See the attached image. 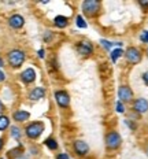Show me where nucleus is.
<instances>
[{
  "mask_svg": "<svg viewBox=\"0 0 148 159\" xmlns=\"http://www.w3.org/2000/svg\"><path fill=\"white\" fill-rule=\"evenodd\" d=\"M140 4L144 6V7H147V6H148V2H140Z\"/></svg>",
  "mask_w": 148,
  "mask_h": 159,
  "instance_id": "30",
  "label": "nucleus"
},
{
  "mask_svg": "<svg viewBox=\"0 0 148 159\" xmlns=\"http://www.w3.org/2000/svg\"><path fill=\"white\" fill-rule=\"evenodd\" d=\"M100 8V3L97 0H87V2L82 3V10L87 15H93L96 14Z\"/></svg>",
  "mask_w": 148,
  "mask_h": 159,
  "instance_id": "5",
  "label": "nucleus"
},
{
  "mask_svg": "<svg viewBox=\"0 0 148 159\" xmlns=\"http://www.w3.org/2000/svg\"><path fill=\"white\" fill-rule=\"evenodd\" d=\"M7 59H8V63L11 67L14 69H18L24 65L26 56H25V52L21 51V49H12V51L8 52L7 55Z\"/></svg>",
  "mask_w": 148,
  "mask_h": 159,
  "instance_id": "1",
  "label": "nucleus"
},
{
  "mask_svg": "<svg viewBox=\"0 0 148 159\" xmlns=\"http://www.w3.org/2000/svg\"><path fill=\"white\" fill-rule=\"evenodd\" d=\"M122 54H123V51H122V49H119V48H118V49H114V51L111 52V59H113L114 63L121 58V56H122Z\"/></svg>",
  "mask_w": 148,
  "mask_h": 159,
  "instance_id": "18",
  "label": "nucleus"
},
{
  "mask_svg": "<svg viewBox=\"0 0 148 159\" xmlns=\"http://www.w3.org/2000/svg\"><path fill=\"white\" fill-rule=\"evenodd\" d=\"M67 22H69V19L63 15H58L56 18L54 19V24L56 28H66V26H67Z\"/></svg>",
  "mask_w": 148,
  "mask_h": 159,
  "instance_id": "15",
  "label": "nucleus"
},
{
  "mask_svg": "<svg viewBox=\"0 0 148 159\" xmlns=\"http://www.w3.org/2000/svg\"><path fill=\"white\" fill-rule=\"evenodd\" d=\"M56 159H70V157H69L67 154H59L56 157Z\"/></svg>",
  "mask_w": 148,
  "mask_h": 159,
  "instance_id": "24",
  "label": "nucleus"
},
{
  "mask_svg": "<svg viewBox=\"0 0 148 159\" xmlns=\"http://www.w3.org/2000/svg\"><path fill=\"white\" fill-rule=\"evenodd\" d=\"M140 39H141V41H144V43H148V30H144L143 33H141Z\"/></svg>",
  "mask_w": 148,
  "mask_h": 159,
  "instance_id": "22",
  "label": "nucleus"
},
{
  "mask_svg": "<svg viewBox=\"0 0 148 159\" xmlns=\"http://www.w3.org/2000/svg\"><path fill=\"white\" fill-rule=\"evenodd\" d=\"M77 26L78 28H87V22H85V19L81 15L77 16Z\"/></svg>",
  "mask_w": 148,
  "mask_h": 159,
  "instance_id": "20",
  "label": "nucleus"
},
{
  "mask_svg": "<svg viewBox=\"0 0 148 159\" xmlns=\"http://www.w3.org/2000/svg\"><path fill=\"white\" fill-rule=\"evenodd\" d=\"M115 108H117V111L121 112V114H122V112L125 111V107H123L122 102H117V106H115Z\"/></svg>",
  "mask_w": 148,
  "mask_h": 159,
  "instance_id": "21",
  "label": "nucleus"
},
{
  "mask_svg": "<svg viewBox=\"0 0 148 159\" xmlns=\"http://www.w3.org/2000/svg\"><path fill=\"white\" fill-rule=\"evenodd\" d=\"M125 56H126L128 62L132 63V65H137L141 61V52H140V49L136 48V47H129L128 48Z\"/></svg>",
  "mask_w": 148,
  "mask_h": 159,
  "instance_id": "4",
  "label": "nucleus"
},
{
  "mask_svg": "<svg viewBox=\"0 0 148 159\" xmlns=\"http://www.w3.org/2000/svg\"><path fill=\"white\" fill-rule=\"evenodd\" d=\"M4 111V104L2 103V100H0V112H3Z\"/></svg>",
  "mask_w": 148,
  "mask_h": 159,
  "instance_id": "29",
  "label": "nucleus"
},
{
  "mask_svg": "<svg viewBox=\"0 0 148 159\" xmlns=\"http://www.w3.org/2000/svg\"><path fill=\"white\" fill-rule=\"evenodd\" d=\"M43 132H44V124L40 122V121L32 122V124H29L28 126H26V129H25L26 136H28L29 139H32V140H36V139H38Z\"/></svg>",
  "mask_w": 148,
  "mask_h": 159,
  "instance_id": "2",
  "label": "nucleus"
},
{
  "mask_svg": "<svg viewBox=\"0 0 148 159\" xmlns=\"http://www.w3.org/2000/svg\"><path fill=\"white\" fill-rule=\"evenodd\" d=\"M88 150H89V147H88V144L85 143V141H82V140H77L74 143V151L77 152L78 155H85L88 152Z\"/></svg>",
  "mask_w": 148,
  "mask_h": 159,
  "instance_id": "13",
  "label": "nucleus"
},
{
  "mask_svg": "<svg viewBox=\"0 0 148 159\" xmlns=\"http://www.w3.org/2000/svg\"><path fill=\"white\" fill-rule=\"evenodd\" d=\"M21 80L25 82V84H32V82L36 80V71L33 70L32 67L26 69V70L22 71V74H21Z\"/></svg>",
  "mask_w": 148,
  "mask_h": 159,
  "instance_id": "11",
  "label": "nucleus"
},
{
  "mask_svg": "<svg viewBox=\"0 0 148 159\" xmlns=\"http://www.w3.org/2000/svg\"><path fill=\"white\" fill-rule=\"evenodd\" d=\"M25 24V19H24V16L22 15H19V14H14V15H11L10 16V19H8V25L11 26V28H14V29H19V28H22Z\"/></svg>",
  "mask_w": 148,
  "mask_h": 159,
  "instance_id": "10",
  "label": "nucleus"
},
{
  "mask_svg": "<svg viewBox=\"0 0 148 159\" xmlns=\"http://www.w3.org/2000/svg\"><path fill=\"white\" fill-rule=\"evenodd\" d=\"M6 80V75H4V73H3L2 70H0V81H4Z\"/></svg>",
  "mask_w": 148,
  "mask_h": 159,
  "instance_id": "27",
  "label": "nucleus"
},
{
  "mask_svg": "<svg viewBox=\"0 0 148 159\" xmlns=\"http://www.w3.org/2000/svg\"><path fill=\"white\" fill-rule=\"evenodd\" d=\"M55 100H56L58 106H61V107H69V104H70V96L66 91H56L55 92Z\"/></svg>",
  "mask_w": 148,
  "mask_h": 159,
  "instance_id": "6",
  "label": "nucleus"
},
{
  "mask_svg": "<svg viewBox=\"0 0 148 159\" xmlns=\"http://www.w3.org/2000/svg\"><path fill=\"white\" fill-rule=\"evenodd\" d=\"M3 66H4V62H3V59L0 58V67H3Z\"/></svg>",
  "mask_w": 148,
  "mask_h": 159,
  "instance_id": "32",
  "label": "nucleus"
},
{
  "mask_svg": "<svg viewBox=\"0 0 148 159\" xmlns=\"http://www.w3.org/2000/svg\"><path fill=\"white\" fill-rule=\"evenodd\" d=\"M44 96H45V89L41 87H37V88L32 89V92L29 93V99H30V100H40Z\"/></svg>",
  "mask_w": 148,
  "mask_h": 159,
  "instance_id": "12",
  "label": "nucleus"
},
{
  "mask_svg": "<svg viewBox=\"0 0 148 159\" xmlns=\"http://www.w3.org/2000/svg\"><path fill=\"white\" fill-rule=\"evenodd\" d=\"M45 145H47V147H48L51 151H55V150L58 148V143L54 140V139H51V137L45 140Z\"/></svg>",
  "mask_w": 148,
  "mask_h": 159,
  "instance_id": "17",
  "label": "nucleus"
},
{
  "mask_svg": "<svg viewBox=\"0 0 148 159\" xmlns=\"http://www.w3.org/2000/svg\"><path fill=\"white\" fill-rule=\"evenodd\" d=\"M11 136L15 139V140H19V137H21V130H19L16 126H12L11 128Z\"/></svg>",
  "mask_w": 148,
  "mask_h": 159,
  "instance_id": "19",
  "label": "nucleus"
},
{
  "mask_svg": "<svg viewBox=\"0 0 148 159\" xmlns=\"http://www.w3.org/2000/svg\"><path fill=\"white\" fill-rule=\"evenodd\" d=\"M133 110L139 114H144L147 110H148V100L144 98H139L134 100L133 103Z\"/></svg>",
  "mask_w": 148,
  "mask_h": 159,
  "instance_id": "8",
  "label": "nucleus"
},
{
  "mask_svg": "<svg viewBox=\"0 0 148 159\" xmlns=\"http://www.w3.org/2000/svg\"><path fill=\"white\" fill-rule=\"evenodd\" d=\"M147 55H148V49H147Z\"/></svg>",
  "mask_w": 148,
  "mask_h": 159,
  "instance_id": "33",
  "label": "nucleus"
},
{
  "mask_svg": "<svg viewBox=\"0 0 148 159\" xmlns=\"http://www.w3.org/2000/svg\"><path fill=\"white\" fill-rule=\"evenodd\" d=\"M101 44H103V47L106 48V49H108V48H111L113 47V43H110V41H107V40H101Z\"/></svg>",
  "mask_w": 148,
  "mask_h": 159,
  "instance_id": "23",
  "label": "nucleus"
},
{
  "mask_svg": "<svg viewBox=\"0 0 148 159\" xmlns=\"http://www.w3.org/2000/svg\"><path fill=\"white\" fill-rule=\"evenodd\" d=\"M29 117H30V114L24 110H18L12 114V118H14V121H16V122H25L29 119Z\"/></svg>",
  "mask_w": 148,
  "mask_h": 159,
  "instance_id": "14",
  "label": "nucleus"
},
{
  "mask_svg": "<svg viewBox=\"0 0 148 159\" xmlns=\"http://www.w3.org/2000/svg\"><path fill=\"white\" fill-rule=\"evenodd\" d=\"M18 152H19L18 150H14V151H10V157H11V158H12V157H18V155H19V154H18Z\"/></svg>",
  "mask_w": 148,
  "mask_h": 159,
  "instance_id": "25",
  "label": "nucleus"
},
{
  "mask_svg": "<svg viewBox=\"0 0 148 159\" xmlns=\"http://www.w3.org/2000/svg\"><path fill=\"white\" fill-rule=\"evenodd\" d=\"M10 126V119L6 115H0V130H4Z\"/></svg>",
  "mask_w": 148,
  "mask_h": 159,
  "instance_id": "16",
  "label": "nucleus"
},
{
  "mask_svg": "<svg viewBox=\"0 0 148 159\" xmlns=\"http://www.w3.org/2000/svg\"><path fill=\"white\" fill-rule=\"evenodd\" d=\"M38 56H40V58H44V49H40V51H38Z\"/></svg>",
  "mask_w": 148,
  "mask_h": 159,
  "instance_id": "28",
  "label": "nucleus"
},
{
  "mask_svg": "<svg viewBox=\"0 0 148 159\" xmlns=\"http://www.w3.org/2000/svg\"><path fill=\"white\" fill-rule=\"evenodd\" d=\"M77 49L81 55L89 56V55H92V52H93V45H92L89 41H80L77 45Z\"/></svg>",
  "mask_w": 148,
  "mask_h": 159,
  "instance_id": "9",
  "label": "nucleus"
},
{
  "mask_svg": "<svg viewBox=\"0 0 148 159\" xmlns=\"http://www.w3.org/2000/svg\"><path fill=\"white\" fill-rule=\"evenodd\" d=\"M118 98H119V102L128 103V102H132V99H133V92H132V89L129 87L122 85L118 89Z\"/></svg>",
  "mask_w": 148,
  "mask_h": 159,
  "instance_id": "7",
  "label": "nucleus"
},
{
  "mask_svg": "<svg viewBox=\"0 0 148 159\" xmlns=\"http://www.w3.org/2000/svg\"><path fill=\"white\" fill-rule=\"evenodd\" d=\"M143 80H144V82H146V84L148 85V71H146L143 74Z\"/></svg>",
  "mask_w": 148,
  "mask_h": 159,
  "instance_id": "26",
  "label": "nucleus"
},
{
  "mask_svg": "<svg viewBox=\"0 0 148 159\" xmlns=\"http://www.w3.org/2000/svg\"><path fill=\"white\" fill-rule=\"evenodd\" d=\"M122 140H121V136L117 133V132H110L106 136V145L110 150H117L121 145Z\"/></svg>",
  "mask_w": 148,
  "mask_h": 159,
  "instance_id": "3",
  "label": "nucleus"
},
{
  "mask_svg": "<svg viewBox=\"0 0 148 159\" xmlns=\"http://www.w3.org/2000/svg\"><path fill=\"white\" fill-rule=\"evenodd\" d=\"M3 145H4V143H3V139H0V151H2Z\"/></svg>",
  "mask_w": 148,
  "mask_h": 159,
  "instance_id": "31",
  "label": "nucleus"
}]
</instances>
